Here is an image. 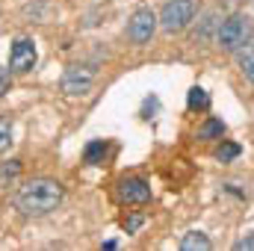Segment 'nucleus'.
<instances>
[{"label": "nucleus", "instance_id": "obj_14", "mask_svg": "<svg viewBox=\"0 0 254 251\" xmlns=\"http://www.w3.org/2000/svg\"><path fill=\"white\" fill-rule=\"evenodd\" d=\"M12 133H15L12 119L0 116V154H3V151H9V145H12Z\"/></svg>", "mask_w": 254, "mask_h": 251}, {"label": "nucleus", "instance_id": "obj_9", "mask_svg": "<svg viewBox=\"0 0 254 251\" xmlns=\"http://www.w3.org/2000/svg\"><path fill=\"white\" fill-rule=\"evenodd\" d=\"M210 246H213V243L207 240L204 231H187V234L181 237V251H207Z\"/></svg>", "mask_w": 254, "mask_h": 251}, {"label": "nucleus", "instance_id": "obj_3", "mask_svg": "<svg viewBox=\"0 0 254 251\" xmlns=\"http://www.w3.org/2000/svg\"><path fill=\"white\" fill-rule=\"evenodd\" d=\"M198 3L195 0H166L163 12H160V27L166 33H181L195 21Z\"/></svg>", "mask_w": 254, "mask_h": 251}, {"label": "nucleus", "instance_id": "obj_16", "mask_svg": "<svg viewBox=\"0 0 254 251\" xmlns=\"http://www.w3.org/2000/svg\"><path fill=\"white\" fill-rule=\"evenodd\" d=\"M12 89V71H6V68H0V98L6 95Z\"/></svg>", "mask_w": 254, "mask_h": 251}, {"label": "nucleus", "instance_id": "obj_2", "mask_svg": "<svg viewBox=\"0 0 254 251\" xmlns=\"http://www.w3.org/2000/svg\"><path fill=\"white\" fill-rule=\"evenodd\" d=\"M216 42H219V48H222V51H228V54L243 51L249 42H254V21L249 18V15H243V12H237V15L225 18V21L219 24Z\"/></svg>", "mask_w": 254, "mask_h": 251}, {"label": "nucleus", "instance_id": "obj_10", "mask_svg": "<svg viewBox=\"0 0 254 251\" xmlns=\"http://www.w3.org/2000/svg\"><path fill=\"white\" fill-rule=\"evenodd\" d=\"M225 136V122L222 119H207L204 125L198 127V139L210 142V139H222Z\"/></svg>", "mask_w": 254, "mask_h": 251}, {"label": "nucleus", "instance_id": "obj_7", "mask_svg": "<svg viewBox=\"0 0 254 251\" xmlns=\"http://www.w3.org/2000/svg\"><path fill=\"white\" fill-rule=\"evenodd\" d=\"M119 198L125 204H148L151 201V184L145 178H122L119 181Z\"/></svg>", "mask_w": 254, "mask_h": 251}, {"label": "nucleus", "instance_id": "obj_6", "mask_svg": "<svg viewBox=\"0 0 254 251\" xmlns=\"http://www.w3.org/2000/svg\"><path fill=\"white\" fill-rule=\"evenodd\" d=\"M39 63V51L33 39H15L9 48V71L12 74H30Z\"/></svg>", "mask_w": 254, "mask_h": 251}, {"label": "nucleus", "instance_id": "obj_15", "mask_svg": "<svg viewBox=\"0 0 254 251\" xmlns=\"http://www.w3.org/2000/svg\"><path fill=\"white\" fill-rule=\"evenodd\" d=\"M18 172H21V163H18V160H9V163H3V166H0V184H6V181L18 178Z\"/></svg>", "mask_w": 254, "mask_h": 251}, {"label": "nucleus", "instance_id": "obj_13", "mask_svg": "<svg viewBox=\"0 0 254 251\" xmlns=\"http://www.w3.org/2000/svg\"><path fill=\"white\" fill-rule=\"evenodd\" d=\"M240 68H243V74L249 77L254 83V42H249L246 48H243V57H240Z\"/></svg>", "mask_w": 254, "mask_h": 251}, {"label": "nucleus", "instance_id": "obj_11", "mask_svg": "<svg viewBox=\"0 0 254 251\" xmlns=\"http://www.w3.org/2000/svg\"><path fill=\"white\" fill-rule=\"evenodd\" d=\"M187 107H190L192 113H195V110H198V113L210 110V95H207L201 86H195V89H190V95H187Z\"/></svg>", "mask_w": 254, "mask_h": 251}, {"label": "nucleus", "instance_id": "obj_17", "mask_svg": "<svg viewBox=\"0 0 254 251\" xmlns=\"http://www.w3.org/2000/svg\"><path fill=\"white\" fill-rule=\"evenodd\" d=\"M234 249H237V251H254V231H252V234H246L243 240H237V243H234Z\"/></svg>", "mask_w": 254, "mask_h": 251}, {"label": "nucleus", "instance_id": "obj_8", "mask_svg": "<svg viewBox=\"0 0 254 251\" xmlns=\"http://www.w3.org/2000/svg\"><path fill=\"white\" fill-rule=\"evenodd\" d=\"M107 154H110V145H107L104 139H95V142H89V145H86V151H83V160H86L89 166H104Z\"/></svg>", "mask_w": 254, "mask_h": 251}, {"label": "nucleus", "instance_id": "obj_4", "mask_svg": "<svg viewBox=\"0 0 254 251\" xmlns=\"http://www.w3.org/2000/svg\"><path fill=\"white\" fill-rule=\"evenodd\" d=\"M60 86H63L65 95H71V98H83V95H89L92 86H95V71L86 68V65H68V68L63 71Z\"/></svg>", "mask_w": 254, "mask_h": 251}, {"label": "nucleus", "instance_id": "obj_18", "mask_svg": "<svg viewBox=\"0 0 254 251\" xmlns=\"http://www.w3.org/2000/svg\"><path fill=\"white\" fill-rule=\"evenodd\" d=\"M142 222H145L142 216H130V219H125V231H127V234L139 231V228H142Z\"/></svg>", "mask_w": 254, "mask_h": 251}, {"label": "nucleus", "instance_id": "obj_12", "mask_svg": "<svg viewBox=\"0 0 254 251\" xmlns=\"http://www.w3.org/2000/svg\"><path fill=\"white\" fill-rule=\"evenodd\" d=\"M240 154H243V148H240L237 142L222 139V145H219V151H216V160H219V163H231V160H237Z\"/></svg>", "mask_w": 254, "mask_h": 251}, {"label": "nucleus", "instance_id": "obj_5", "mask_svg": "<svg viewBox=\"0 0 254 251\" xmlns=\"http://www.w3.org/2000/svg\"><path fill=\"white\" fill-rule=\"evenodd\" d=\"M157 27H160V18H157L151 9H136V12L130 15V21H127V39H130L133 45H145V42L154 39Z\"/></svg>", "mask_w": 254, "mask_h": 251}, {"label": "nucleus", "instance_id": "obj_1", "mask_svg": "<svg viewBox=\"0 0 254 251\" xmlns=\"http://www.w3.org/2000/svg\"><path fill=\"white\" fill-rule=\"evenodd\" d=\"M65 198V187L54 178H30L15 192V207L24 216H48Z\"/></svg>", "mask_w": 254, "mask_h": 251}]
</instances>
